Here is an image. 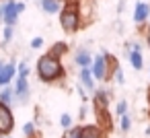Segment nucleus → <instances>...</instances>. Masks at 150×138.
<instances>
[{"label": "nucleus", "mask_w": 150, "mask_h": 138, "mask_svg": "<svg viewBox=\"0 0 150 138\" xmlns=\"http://www.w3.org/2000/svg\"><path fill=\"white\" fill-rule=\"evenodd\" d=\"M35 72L41 83L47 85H62L66 78V66L62 64V58H56L52 54H43L35 62Z\"/></svg>", "instance_id": "1"}, {"label": "nucleus", "mask_w": 150, "mask_h": 138, "mask_svg": "<svg viewBox=\"0 0 150 138\" xmlns=\"http://www.w3.org/2000/svg\"><path fill=\"white\" fill-rule=\"evenodd\" d=\"M58 17H60V25H62L64 33L74 35V33H78L82 29V21H80V15H78V9H76L74 0H68V2L62 6Z\"/></svg>", "instance_id": "2"}, {"label": "nucleus", "mask_w": 150, "mask_h": 138, "mask_svg": "<svg viewBox=\"0 0 150 138\" xmlns=\"http://www.w3.org/2000/svg\"><path fill=\"white\" fill-rule=\"evenodd\" d=\"M25 11V2L19 0H6V2H0V23L15 27V23L19 21L21 13Z\"/></svg>", "instance_id": "3"}, {"label": "nucleus", "mask_w": 150, "mask_h": 138, "mask_svg": "<svg viewBox=\"0 0 150 138\" xmlns=\"http://www.w3.org/2000/svg\"><path fill=\"white\" fill-rule=\"evenodd\" d=\"M15 130V113L11 105L0 103V136H8Z\"/></svg>", "instance_id": "4"}, {"label": "nucleus", "mask_w": 150, "mask_h": 138, "mask_svg": "<svg viewBox=\"0 0 150 138\" xmlns=\"http://www.w3.org/2000/svg\"><path fill=\"white\" fill-rule=\"evenodd\" d=\"M91 72H93V78H95V80H101V83L107 80V56H105L103 50H101V54L93 56Z\"/></svg>", "instance_id": "5"}, {"label": "nucleus", "mask_w": 150, "mask_h": 138, "mask_svg": "<svg viewBox=\"0 0 150 138\" xmlns=\"http://www.w3.org/2000/svg\"><path fill=\"white\" fill-rule=\"evenodd\" d=\"M74 2H76L80 21H82V27L93 23L95 21V0H74Z\"/></svg>", "instance_id": "6"}, {"label": "nucleus", "mask_w": 150, "mask_h": 138, "mask_svg": "<svg viewBox=\"0 0 150 138\" xmlns=\"http://www.w3.org/2000/svg\"><path fill=\"white\" fill-rule=\"evenodd\" d=\"M95 117H97V126L103 132H111L113 130V113L109 111V107H93Z\"/></svg>", "instance_id": "7"}, {"label": "nucleus", "mask_w": 150, "mask_h": 138, "mask_svg": "<svg viewBox=\"0 0 150 138\" xmlns=\"http://www.w3.org/2000/svg\"><path fill=\"white\" fill-rule=\"evenodd\" d=\"M13 91H15V99H17L19 103H27V101H29V97H31V87H29V78H21V76H17V80H15V87H13Z\"/></svg>", "instance_id": "8"}, {"label": "nucleus", "mask_w": 150, "mask_h": 138, "mask_svg": "<svg viewBox=\"0 0 150 138\" xmlns=\"http://www.w3.org/2000/svg\"><path fill=\"white\" fill-rule=\"evenodd\" d=\"M132 19H134V23L136 25H146L148 23V19H150V4L148 2H136L134 4V15H132Z\"/></svg>", "instance_id": "9"}, {"label": "nucleus", "mask_w": 150, "mask_h": 138, "mask_svg": "<svg viewBox=\"0 0 150 138\" xmlns=\"http://www.w3.org/2000/svg\"><path fill=\"white\" fill-rule=\"evenodd\" d=\"M74 64L78 68H91L93 64V54L88 50V46H80L76 52H74Z\"/></svg>", "instance_id": "10"}, {"label": "nucleus", "mask_w": 150, "mask_h": 138, "mask_svg": "<svg viewBox=\"0 0 150 138\" xmlns=\"http://www.w3.org/2000/svg\"><path fill=\"white\" fill-rule=\"evenodd\" d=\"M17 76V64L15 62H4L2 70H0V89L2 87H8Z\"/></svg>", "instance_id": "11"}, {"label": "nucleus", "mask_w": 150, "mask_h": 138, "mask_svg": "<svg viewBox=\"0 0 150 138\" xmlns=\"http://www.w3.org/2000/svg\"><path fill=\"white\" fill-rule=\"evenodd\" d=\"M78 83L86 89V91H95V78H93V72H91V68H80V72H78Z\"/></svg>", "instance_id": "12"}, {"label": "nucleus", "mask_w": 150, "mask_h": 138, "mask_svg": "<svg viewBox=\"0 0 150 138\" xmlns=\"http://www.w3.org/2000/svg\"><path fill=\"white\" fill-rule=\"evenodd\" d=\"M80 138H107V132H103L97 124H82V136Z\"/></svg>", "instance_id": "13"}, {"label": "nucleus", "mask_w": 150, "mask_h": 138, "mask_svg": "<svg viewBox=\"0 0 150 138\" xmlns=\"http://www.w3.org/2000/svg\"><path fill=\"white\" fill-rule=\"evenodd\" d=\"M37 2L45 15H60L62 11V2H58V0H37Z\"/></svg>", "instance_id": "14"}, {"label": "nucleus", "mask_w": 150, "mask_h": 138, "mask_svg": "<svg viewBox=\"0 0 150 138\" xmlns=\"http://www.w3.org/2000/svg\"><path fill=\"white\" fill-rule=\"evenodd\" d=\"M127 60H129V64H132V68H134V70H142V68H144V58H142V52L132 50V52L127 54Z\"/></svg>", "instance_id": "15"}, {"label": "nucleus", "mask_w": 150, "mask_h": 138, "mask_svg": "<svg viewBox=\"0 0 150 138\" xmlns=\"http://www.w3.org/2000/svg\"><path fill=\"white\" fill-rule=\"evenodd\" d=\"M17 99H15V91L11 87H2L0 89V103H4V105H13Z\"/></svg>", "instance_id": "16"}, {"label": "nucleus", "mask_w": 150, "mask_h": 138, "mask_svg": "<svg viewBox=\"0 0 150 138\" xmlns=\"http://www.w3.org/2000/svg\"><path fill=\"white\" fill-rule=\"evenodd\" d=\"M47 54H52V56H56V58H62V56L68 54V43H66V41H56Z\"/></svg>", "instance_id": "17"}, {"label": "nucleus", "mask_w": 150, "mask_h": 138, "mask_svg": "<svg viewBox=\"0 0 150 138\" xmlns=\"http://www.w3.org/2000/svg\"><path fill=\"white\" fill-rule=\"evenodd\" d=\"M29 74H31L29 60H27V58H23V60L17 64V76H21V78H29Z\"/></svg>", "instance_id": "18"}, {"label": "nucleus", "mask_w": 150, "mask_h": 138, "mask_svg": "<svg viewBox=\"0 0 150 138\" xmlns=\"http://www.w3.org/2000/svg\"><path fill=\"white\" fill-rule=\"evenodd\" d=\"M132 124H134V122H132V115H129V113H125V115H121V117H119V126H117V128H119V132L127 134V132L132 130Z\"/></svg>", "instance_id": "19"}, {"label": "nucleus", "mask_w": 150, "mask_h": 138, "mask_svg": "<svg viewBox=\"0 0 150 138\" xmlns=\"http://www.w3.org/2000/svg\"><path fill=\"white\" fill-rule=\"evenodd\" d=\"M80 136H82V126H72L62 134V138H80Z\"/></svg>", "instance_id": "20"}, {"label": "nucleus", "mask_w": 150, "mask_h": 138, "mask_svg": "<svg viewBox=\"0 0 150 138\" xmlns=\"http://www.w3.org/2000/svg\"><path fill=\"white\" fill-rule=\"evenodd\" d=\"M13 37H15V27L4 25V29H2V43L6 46L8 41H13Z\"/></svg>", "instance_id": "21"}, {"label": "nucleus", "mask_w": 150, "mask_h": 138, "mask_svg": "<svg viewBox=\"0 0 150 138\" xmlns=\"http://www.w3.org/2000/svg\"><path fill=\"white\" fill-rule=\"evenodd\" d=\"M35 132H37V124H35V122H27V124H23V136H25V138H31Z\"/></svg>", "instance_id": "22"}, {"label": "nucleus", "mask_w": 150, "mask_h": 138, "mask_svg": "<svg viewBox=\"0 0 150 138\" xmlns=\"http://www.w3.org/2000/svg\"><path fill=\"white\" fill-rule=\"evenodd\" d=\"M125 113H127V101H125V99H119L117 105H115V115L121 117V115H125Z\"/></svg>", "instance_id": "23"}, {"label": "nucleus", "mask_w": 150, "mask_h": 138, "mask_svg": "<svg viewBox=\"0 0 150 138\" xmlns=\"http://www.w3.org/2000/svg\"><path fill=\"white\" fill-rule=\"evenodd\" d=\"M60 126H62L64 130L72 128V126H74V120H72V115H70V113H62V115H60Z\"/></svg>", "instance_id": "24"}, {"label": "nucleus", "mask_w": 150, "mask_h": 138, "mask_svg": "<svg viewBox=\"0 0 150 138\" xmlns=\"http://www.w3.org/2000/svg\"><path fill=\"white\" fill-rule=\"evenodd\" d=\"M113 80H115L117 85H123V83H125V76H123V70H121V66H117V70L113 72Z\"/></svg>", "instance_id": "25"}, {"label": "nucleus", "mask_w": 150, "mask_h": 138, "mask_svg": "<svg viewBox=\"0 0 150 138\" xmlns=\"http://www.w3.org/2000/svg\"><path fill=\"white\" fill-rule=\"evenodd\" d=\"M29 46H31V50H39V48L43 46V37H39V35H37V37H33Z\"/></svg>", "instance_id": "26"}, {"label": "nucleus", "mask_w": 150, "mask_h": 138, "mask_svg": "<svg viewBox=\"0 0 150 138\" xmlns=\"http://www.w3.org/2000/svg\"><path fill=\"white\" fill-rule=\"evenodd\" d=\"M76 91H78V97H80V99H82V101L86 103V101H88V95H86L84 87H82V85H78V87H76Z\"/></svg>", "instance_id": "27"}, {"label": "nucleus", "mask_w": 150, "mask_h": 138, "mask_svg": "<svg viewBox=\"0 0 150 138\" xmlns=\"http://www.w3.org/2000/svg\"><path fill=\"white\" fill-rule=\"evenodd\" d=\"M86 113H88V109H86V107L82 105V107L78 109V120H80V122H84V117H86Z\"/></svg>", "instance_id": "28"}, {"label": "nucleus", "mask_w": 150, "mask_h": 138, "mask_svg": "<svg viewBox=\"0 0 150 138\" xmlns=\"http://www.w3.org/2000/svg\"><path fill=\"white\" fill-rule=\"evenodd\" d=\"M125 11V0H119L117 2V13H123Z\"/></svg>", "instance_id": "29"}, {"label": "nucleus", "mask_w": 150, "mask_h": 138, "mask_svg": "<svg viewBox=\"0 0 150 138\" xmlns=\"http://www.w3.org/2000/svg\"><path fill=\"white\" fill-rule=\"evenodd\" d=\"M146 101H148V115H150V87H148V91H146Z\"/></svg>", "instance_id": "30"}, {"label": "nucleus", "mask_w": 150, "mask_h": 138, "mask_svg": "<svg viewBox=\"0 0 150 138\" xmlns=\"http://www.w3.org/2000/svg\"><path fill=\"white\" fill-rule=\"evenodd\" d=\"M31 138H41V132H39V130H37V132H35V134H33V136H31Z\"/></svg>", "instance_id": "31"}, {"label": "nucleus", "mask_w": 150, "mask_h": 138, "mask_svg": "<svg viewBox=\"0 0 150 138\" xmlns=\"http://www.w3.org/2000/svg\"><path fill=\"white\" fill-rule=\"evenodd\" d=\"M144 134H146V136H150V126H148V128L144 130Z\"/></svg>", "instance_id": "32"}, {"label": "nucleus", "mask_w": 150, "mask_h": 138, "mask_svg": "<svg viewBox=\"0 0 150 138\" xmlns=\"http://www.w3.org/2000/svg\"><path fill=\"white\" fill-rule=\"evenodd\" d=\"M2 66H4V62H2V60H0V70H2Z\"/></svg>", "instance_id": "33"}, {"label": "nucleus", "mask_w": 150, "mask_h": 138, "mask_svg": "<svg viewBox=\"0 0 150 138\" xmlns=\"http://www.w3.org/2000/svg\"><path fill=\"white\" fill-rule=\"evenodd\" d=\"M0 138H13V136H11V134H8V136H0Z\"/></svg>", "instance_id": "34"}, {"label": "nucleus", "mask_w": 150, "mask_h": 138, "mask_svg": "<svg viewBox=\"0 0 150 138\" xmlns=\"http://www.w3.org/2000/svg\"><path fill=\"white\" fill-rule=\"evenodd\" d=\"M2 2H6V0H2Z\"/></svg>", "instance_id": "35"}]
</instances>
